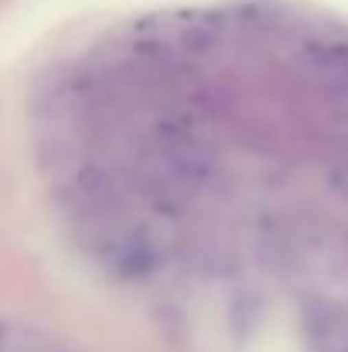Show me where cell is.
Listing matches in <instances>:
<instances>
[{"instance_id":"obj_1","label":"cell","mask_w":348,"mask_h":352,"mask_svg":"<svg viewBox=\"0 0 348 352\" xmlns=\"http://www.w3.org/2000/svg\"><path fill=\"white\" fill-rule=\"evenodd\" d=\"M308 352H348V308L332 298H308L301 308Z\"/></svg>"},{"instance_id":"obj_2","label":"cell","mask_w":348,"mask_h":352,"mask_svg":"<svg viewBox=\"0 0 348 352\" xmlns=\"http://www.w3.org/2000/svg\"><path fill=\"white\" fill-rule=\"evenodd\" d=\"M72 202H76V209L86 212V216L116 212V206H119V185H116V178L106 168L89 164V168H82V171L72 178Z\"/></svg>"},{"instance_id":"obj_3","label":"cell","mask_w":348,"mask_h":352,"mask_svg":"<svg viewBox=\"0 0 348 352\" xmlns=\"http://www.w3.org/2000/svg\"><path fill=\"white\" fill-rule=\"evenodd\" d=\"M0 352H58V349L31 325L0 322Z\"/></svg>"}]
</instances>
